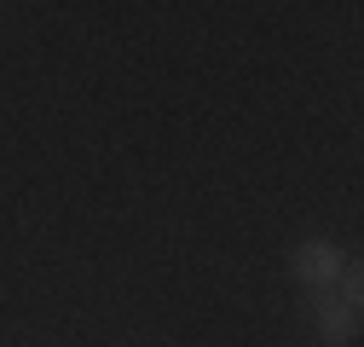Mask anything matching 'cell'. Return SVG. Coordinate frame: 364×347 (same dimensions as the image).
<instances>
[{
	"label": "cell",
	"mask_w": 364,
	"mask_h": 347,
	"mask_svg": "<svg viewBox=\"0 0 364 347\" xmlns=\"http://www.w3.org/2000/svg\"><path fill=\"white\" fill-rule=\"evenodd\" d=\"M341 267H347V255L336 237H301L289 249V278L312 295V289H336L341 284Z\"/></svg>",
	"instance_id": "cell-1"
},
{
	"label": "cell",
	"mask_w": 364,
	"mask_h": 347,
	"mask_svg": "<svg viewBox=\"0 0 364 347\" xmlns=\"http://www.w3.org/2000/svg\"><path fill=\"white\" fill-rule=\"evenodd\" d=\"M306 319H312V336L324 347H353V336H358V301L341 295V289H312L306 295Z\"/></svg>",
	"instance_id": "cell-2"
}]
</instances>
